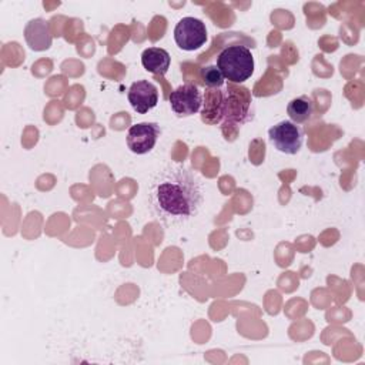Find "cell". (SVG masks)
I'll return each mask as SVG.
<instances>
[{
    "label": "cell",
    "mask_w": 365,
    "mask_h": 365,
    "mask_svg": "<svg viewBox=\"0 0 365 365\" xmlns=\"http://www.w3.org/2000/svg\"><path fill=\"white\" fill-rule=\"evenodd\" d=\"M268 137L278 151L294 155L304 144V128L291 120H284L268 130Z\"/></svg>",
    "instance_id": "cell-4"
},
{
    "label": "cell",
    "mask_w": 365,
    "mask_h": 365,
    "mask_svg": "<svg viewBox=\"0 0 365 365\" xmlns=\"http://www.w3.org/2000/svg\"><path fill=\"white\" fill-rule=\"evenodd\" d=\"M225 94V123L228 124H244L252 118L254 101L250 90L242 86L230 83Z\"/></svg>",
    "instance_id": "cell-3"
},
{
    "label": "cell",
    "mask_w": 365,
    "mask_h": 365,
    "mask_svg": "<svg viewBox=\"0 0 365 365\" xmlns=\"http://www.w3.org/2000/svg\"><path fill=\"white\" fill-rule=\"evenodd\" d=\"M128 103L138 114H145L158 103V88L148 80L134 81L127 93Z\"/></svg>",
    "instance_id": "cell-8"
},
{
    "label": "cell",
    "mask_w": 365,
    "mask_h": 365,
    "mask_svg": "<svg viewBox=\"0 0 365 365\" xmlns=\"http://www.w3.org/2000/svg\"><path fill=\"white\" fill-rule=\"evenodd\" d=\"M170 53L161 47H148L141 54L143 67L157 76H164L170 68Z\"/></svg>",
    "instance_id": "cell-11"
},
{
    "label": "cell",
    "mask_w": 365,
    "mask_h": 365,
    "mask_svg": "<svg viewBox=\"0 0 365 365\" xmlns=\"http://www.w3.org/2000/svg\"><path fill=\"white\" fill-rule=\"evenodd\" d=\"M200 77L208 88H220L225 81V78H224L222 73L220 71V68L217 67V64H208V66L201 67Z\"/></svg>",
    "instance_id": "cell-13"
},
{
    "label": "cell",
    "mask_w": 365,
    "mask_h": 365,
    "mask_svg": "<svg viewBox=\"0 0 365 365\" xmlns=\"http://www.w3.org/2000/svg\"><path fill=\"white\" fill-rule=\"evenodd\" d=\"M175 44L185 51H194L207 41V27L202 20L195 17H182L174 29Z\"/></svg>",
    "instance_id": "cell-5"
},
{
    "label": "cell",
    "mask_w": 365,
    "mask_h": 365,
    "mask_svg": "<svg viewBox=\"0 0 365 365\" xmlns=\"http://www.w3.org/2000/svg\"><path fill=\"white\" fill-rule=\"evenodd\" d=\"M148 204L153 214L164 225H182L197 217L202 208V181L190 167L170 163L151 180Z\"/></svg>",
    "instance_id": "cell-1"
},
{
    "label": "cell",
    "mask_w": 365,
    "mask_h": 365,
    "mask_svg": "<svg viewBox=\"0 0 365 365\" xmlns=\"http://www.w3.org/2000/svg\"><path fill=\"white\" fill-rule=\"evenodd\" d=\"M171 110L178 117H190L200 111L202 106V94L192 83H185L174 88L168 97Z\"/></svg>",
    "instance_id": "cell-6"
},
{
    "label": "cell",
    "mask_w": 365,
    "mask_h": 365,
    "mask_svg": "<svg viewBox=\"0 0 365 365\" xmlns=\"http://www.w3.org/2000/svg\"><path fill=\"white\" fill-rule=\"evenodd\" d=\"M287 113L292 123L302 124L308 121L314 114V101L308 96H299L292 98L287 106Z\"/></svg>",
    "instance_id": "cell-12"
},
{
    "label": "cell",
    "mask_w": 365,
    "mask_h": 365,
    "mask_svg": "<svg viewBox=\"0 0 365 365\" xmlns=\"http://www.w3.org/2000/svg\"><path fill=\"white\" fill-rule=\"evenodd\" d=\"M254 57L248 47L234 44L225 47L217 57V67L224 78L232 84L248 80L254 73Z\"/></svg>",
    "instance_id": "cell-2"
},
{
    "label": "cell",
    "mask_w": 365,
    "mask_h": 365,
    "mask_svg": "<svg viewBox=\"0 0 365 365\" xmlns=\"http://www.w3.org/2000/svg\"><path fill=\"white\" fill-rule=\"evenodd\" d=\"M161 135L160 124L153 121H144L133 124L127 131V147L134 154H147L150 153Z\"/></svg>",
    "instance_id": "cell-7"
},
{
    "label": "cell",
    "mask_w": 365,
    "mask_h": 365,
    "mask_svg": "<svg viewBox=\"0 0 365 365\" xmlns=\"http://www.w3.org/2000/svg\"><path fill=\"white\" fill-rule=\"evenodd\" d=\"M24 38L29 47L34 51H44L50 48L53 37L48 23L44 19H33L24 27Z\"/></svg>",
    "instance_id": "cell-10"
},
{
    "label": "cell",
    "mask_w": 365,
    "mask_h": 365,
    "mask_svg": "<svg viewBox=\"0 0 365 365\" xmlns=\"http://www.w3.org/2000/svg\"><path fill=\"white\" fill-rule=\"evenodd\" d=\"M225 115V94L220 88H207L202 97L201 120L205 124H218Z\"/></svg>",
    "instance_id": "cell-9"
}]
</instances>
